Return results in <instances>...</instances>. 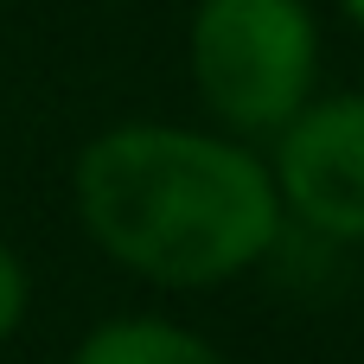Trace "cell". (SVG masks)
<instances>
[{"label":"cell","instance_id":"cell-1","mask_svg":"<svg viewBox=\"0 0 364 364\" xmlns=\"http://www.w3.org/2000/svg\"><path fill=\"white\" fill-rule=\"evenodd\" d=\"M70 198L109 262L179 294L250 275L288 224L262 154L173 122L102 128L70 166Z\"/></svg>","mask_w":364,"mask_h":364},{"label":"cell","instance_id":"cell-2","mask_svg":"<svg viewBox=\"0 0 364 364\" xmlns=\"http://www.w3.org/2000/svg\"><path fill=\"white\" fill-rule=\"evenodd\" d=\"M192 90L237 141H275L320 83V19L307 0H198L192 32Z\"/></svg>","mask_w":364,"mask_h":364},{"label":"cell","instance_id":"cell-3","mask_svg":"<svg viewBox=\"0 0 364 364\" xmlns=\"http://www.w3.org/2000/svg\"><path fill=\"white\" fill-rule=\"evenodd\" d=\"M275 198L314 237L364 243V90L314 96L282 134L269 160Z\"/></svg>","mask_w":364,"mask_h":364},{"label":"cell","instance_id":"cell-4","mask_svg":"<svg viewBox=\"0 0 364 364\" xmlns=\"http://www.w3.org/2000/svg\"><path fill=\"white\" fill-rule=\"evenodd\" d=\"M70 364H230L205 333L166 314H115L77 339Z\"/></svg>","mask_w":364,"mask_h":364},{"label":"cell","instance_id":"cell-5","mask_svg":"<svg viewBox=\"0 0 364 364\" xmlns=\"http://www.w3.org/2000/svg\"><path fill=\"white\" fill-rule=\"evenodd\" d=\"M26 307H32V275H26V256L0 237V346L19 333Z\"/></svg>","mask_w":364,"mask_h":364},{"label":"cell","instance_id":"cell-6","mask_svg":"<svg viewBox=\"0 0 364 364\" xmlns=\"http://www.w3.org/2000/svg\"><path fill=\"white\" fill-rule=\"evenodd\" d=\"M339 13H346V19H352V26L364 32V0H339Z\"/></svg>","mask_w":364,"mask_h":364}]
</instances>
